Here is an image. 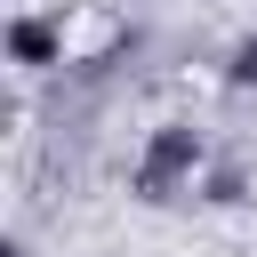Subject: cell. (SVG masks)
<instances>
[{"mask_svg":"<svg viewBox=\"0 0 257 257\" xmlns=\"http://www.w3.org/2000/svg\"><path fill=\"white\" fill-rule=\"evenodd\" d=\"M225 80H233V88H257V32H249V40H233V56H225Z\"/></svg>","mask_w":257,"mask_h":257,"instance_id":"4","label":"cell"},{"mask_svg":"<svg viewBox=\"0 0 257 257\" xmlns=\"http://www.w3.org/2000/svg\"><path fill=\"white\" fill-rule=\"evenodd\" d=\"M241 193H249V177H241V169H209V185H201V201H217V209H233Z\"/></svg>","mask_w":257,"mask_h":257,"instance_id":"3","label":"cell"},{"mask_svg":"<svg viewBox=\"0 0 257 257\" xmlns=\"http://www.w3.org/2000/svg\"><path fill=\"white\" fill-rule=\"evenodd\" d=\"M0 257H32V249H24V241H8V249H0Z\"/></svg>","mask_w":257,"mask_h":257,"instance_id":"5","label":"cell"},{"mask_svg":"<svg viewBox=\"0 0 257 257\" xmlns=\"http://www.w3.org/2000/svg\"><path fill=\"white\" fill-rule=\"evenodd\" d=\"M64 56V32L48 24V16H16L8 24V64H24V72H48Z\"/></svg>","mask_w":257,"mask_h":257,"instance_id":"2","label":"cell"},{"mask_svg":"<svg viewBox=\"0 0 257 257\" xmlns=\"http://www.w3.org/2000/svg\"><path fill=\"white\" fill-rule=\"evenodd\" d=\"M193 169H201V128L161 120L153 145H145V161H137V201H177L193 185Z\"/></svg>","mask_w":257,"mask_h":257,"instance_id":"1","label":"cell"}]
</instances>
